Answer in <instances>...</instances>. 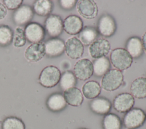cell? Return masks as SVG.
<instances>
[{"label":"cell","instance_id":"cell-1","mask_svg":"<svg viewBox=\"0 0 146 129\" xmlns=\"http://www.w3.org/2000/svg\"><path fill=\"white\" fill-rule=\"evenodd\" d=\"M110 61L116 69L121 71L126 70L131 66L133 59L125 49L117 48L111 51Z\"/></svg>","mask_w":146,"mask_h":129},{"label":"cell","instance_id":"cell-2","mask_svg":"<svg viewBox=\"0 0 146 129\" xmlns=\"http://www.w3.org/2000/svg\"><path fill=\"white\" fill-rule=\"evenodd\" d=\"M60 76V71L57 67L54 65H48L41 71L38 81L42 86L51 88L59 82Z\"/></svg>","mask_w":146,"mask_h":129},{"label":"cell","instance_id":"cell-3","mask_svg":"<svg viewBox=\"0 0 146 129\" xmlns=\"http://www.w3.org/2000/svg\"><path fill=\"white\" fill-rule=\"evenodd\" d=\"M123 82V75L121 72L116 69H112L103 76L101 86L104 90L112 91L120 88Z\"/></svg>","mask_w":146,"mask_h":129},{"label":"cell","instance_id":"cell-4","mask_svg":"<svg viewBox=\"0 0 146 129\" xmlns=\"http://www.w3.org/2000/svg\"><path fill=\"white\" fill-rule=\"evenodd\" d=\"M146 120V114L141 109L133 108L126 113L123 124L127 129H137L142 126Z\"/></svg>","mask_w":146,"mask_h":129},{"label":"cell","instance_id":"cell-5","mask_svg":"<svg viewBox=\"0 0 146 129\" xmlns=\"http://www.w3.org/2000/svg\"><path fill=\"white\" fill-rule=\"evenodd\" d=\"M24 31L26 40L31 43L42 42L46 35L44 28L36 22H30L27 24Z\"/></svg>","mask_w":146,"mask_h":129},{"label":"cell","instance_id":"cell-6","mask_svg":"<svg viewBox=\"0 0 146 129\" xmlns=\"http://www.w3.org/2000/svg\"><path fill=\"white\" fill-rule=\"evenodd\" d=\"M44 29L50 37L56 38L63 31V21L60 16L50 14L44 21Z\"/></svg>","mask_w":146,"mask_h":129},{"label":"cell","instance_id":"cell-7","mask_svg":"<svg viewBox=\"0 0 146 129\" xmlns=\"http://www.w3.org/2000/svg\"><path fill=\"white\" fill-rule=\"evenodd\" d=\"M73 71L76 78L82 81L87 80L94 73L93 64L89 59H80L74 65Z\"/></svg>","mask_w":146,"mask_h":129},{"label":"cell","instance_id":"cell-8","mask_svg":"<svg viewBox=\"0 0 146 129\" xmlns=\"http://www.w3.org/2000/svg\"><path fill=\"white\" fill-rule=\"evenodd\" d=\"M135 104L134 97L129 93H122L117 95L113 101L114 109L121 113L129 111Z\"/></svg>","mask_w":146,"mask_h":129},{"label":"cell","instance_id":"cell-9","mask_svg":"<svg viewBox=\"0 0 146 129\" xmlns=\"http://www.w3.org/2000/svg\"><path fill=\"white\" fill-rule=\"evenodd\" d=\"M34 16L33 7L29 5H22L13 14V20L18 26L27 25Z\"/></svg>","mask_w":146,"mask_h":129},{"label":"cell","instance_id":"cell-10","mask_svg":"<svg viewBox=\"0 0 146 129\" xmlns=\"http://www.w3.org/2000/svg\"><path fill=\"white\" fill-rule=\"evenodd\" d=\"M111 50L110 43L104 38L96 39L89 47L90 56L95 59L106 57Z\"/></svg>","mask_w":146,"mask_h":129},{"label":"cell","instance_id":"cell-11","mask_svg":"<svg viewBox=\"0 0 146 129\" xmlns=\"http://www.w3.org/2000/svg\"><path fill=\"white\" fill-rule=\"evenodd\" d=\"M97 30L103 36H112L116 30V23L113 18L108 14L102 15L98 20Z\"/></svg>","mask_w":146,"mask_h":129},{"label":"cell","instance_id":"cell-12","mask_svg":"<svg viewBox=\"0 0 146 129\" xmlns=\"http://www.w3.org/2000/svg\"><path fill=\"white\" fill-rule=\"evenodd\" d=\"M76 9L80 15L88 19L95 18L98 13L97 5L94 1H78L76 3Z\"/></svg>","mask_w":146,"mask_h":129},{"label":"cell","instance_id":"cell-13","mask_svg":"<svg viewBox=\"0 0 146 129\" xmlns=\"http://www.w3.org/2000/svg\"><path fill=\"white\" fill-rule=\"evenodd\" d=\"M46 55L49 57H56L65 51V43L59 38H51L44 43Z\"/></svg>","mask_w":146,"mask_h":129},{"label":"cell","instance_id":"cell-14","mask_svg":"<svg viewBox=\"0 0 146 129\" xmlns=\"http://www.w3.org/2000/svg\"><path fill=\"white\" fill-rule=\"evenodd\" d=\"M45 55L44 44L42 42L32 43L25 51V57L30 63L39 61L43 59Z\"/></svg>","mask_w":146,"mask_h":129},{"label":"cell","instance_id":"cell-15","mask_svg":"<svg viewBox=\"0 0 146 129\" xmlns=\"http://www.w3.org/2000/svg\"><path fill=\"white\" fill-rule=\"evenodd\" d=\"M67 55L72 59H77L82 56L84 52V46L76 37H72L65 43V51Z\"/></svg>","mask_w":146,"mask_h":129},{"label":"cell","instance_id":"cell-16","mask_svg":"<svg viewBox=\"0 0 146 129\" xmlns=\"http://www.w3.org/2000/svg\"><path fill=\"white\" fill-rule=\"evenodd\" d=\"M83 28V21L82 19L77 15H69L63 20V30L69 35H74L78 34Z\"/></svg>","mask_w":146,"mask_h":129},{"label":"cell","instance_id":"cell-17","mask_svg":"<svg viewBox=\"0 0 146 129\" xmlns=\"http://www.w3.org/2000/svg\"><path fill=\"white\" fill-rule=\"evenodd\" d=\"M90 107L92 112L99 115L108 114L112 107L110 101L102 97H98L93 99L90 104Z\"/></svg>","mask_w":146,"mask_h":129},{"label":"cell","instance_id":"cell-18","mask_svg":"<svg viewBox=\"0 0 146 129\" xmlns=\"http://www.w3.org/2000/svg\"><path fill=\"white\" fill-rule=\"evenodd\" d=\"M67 102L63 95L60 93H54L51 94L46 101L48 109L52 112H59L66 108Z\"/></svg>","mask_w":146,"mask_h":129},{"label":"cell","instance_id":"cell-19","mask_svg":"<svg viewBox=\"0 0 146 129\" xmlns=\"http://www.w3.org/2000/svg\"><path fill=\"white\" fill-rule=\"evenodd\" d=\"M63 95L67 103L69 105L78 107L80 106L83 103V94L80 89L76 87L64 91Z\"/></svg>","mask_w":146,"mask_h":129},{"label":"cell","instance_id":"cell-20","mask_svg":"<svg viewBox=\"0 0 146 129\" xmlns=\"http://www.w3.org/2000/svg\"><path fill=\"white\" fill-rule=\"evenodd\" d=\"M125 50L132 58L140 57L143 53V47L140 38L133 36L128 39L125 44Z\"/></svg>","mask_w":146,"mask_h":129},{"label":"cell","instance_id":"cell-21","mask_svg":"<svg viewBox=\"0 0 146 129\" xmlns=\"http://www.w3.org/2000/svg\"><path fill=\"white\" fill-rule=\"evenodd\" d=\"M131 95L138 99L146 98V78L139 77L132 81L130 86Z\"/></svg>","mask_w":146,"mask_h":129},{"label":"cell","instance_id":"cell-22","mask_svg":"<svg viewBox=\"0 0 146 129\" xmlns=\"http://www.w3.org/2000/svg\"><path fill=\"white\" fill-rule=\"evenodd\" d=\"M98 30L92 26H85L79 34V39L86 46L90 45L98 36Z\"/></svg>","mask_w":146,"mask_h":129},{"label":"cell","instance_id":"cell-23","mask_svg":"<svg viewBox=\"0 0 146 129\" xmlns=\"http://www.w3.org/2000/svg\"><path fill=\"white\" fill-rule=\"evenodd\" d=\"M53 9V3L50 0H36L33 6L34 13L40 16H48Z\"/></svg>","mask_w":146,"mask_h":129},{"label":"cell","instance_id":"cell-24","mask_svg":"<svg viewBox=\"0 0 146 129\" xmlns=\"http://www.w3.org/2000/svg\"><path fill=\"white\" fill-rule=\"evenodd\" d=\"M82 92L86 98L93 99L98 97L100 94L101 87L98 82L89 81L83 85Z\"/></svg>","mask_w":146,"mask_h":129},{"label":"cell","instance_id":"cell-25","mask_svg":"<svg viewBox=\"0 0 146 129\" xmlns=\"http://www.w3.org/2000/svg\"><path fill=\"white\" fill-rule=\"evenodd\" d=\"M110 68V61L106 57L95 59L93 64L94 74L97 77L104 76Z\"/></svg>","mask_w":146,"mask_h":129},{"label":"cell","instance_id":"cell-26","mask_svg":"<svg viewBox=\"0 0 146 129\" xmlns=\"http://www.w3.org/2000/svg\"><path fill=\"white\" fill-rule=\"evenodd\" d=\"M102 126L103 129H121L122 123L116 114L108 113L104 116Z\"/></svg>","mask_w":146,"mask_h":129},{"label":"cell","instance_id":"cell-27","mask_svg":"<svg viewBox=\"0 0 146 129\" xmlns=\"http://www.w3.org/2000/svg\"><path fill=\"white\" fill-rule=\"evenodd\" d=\"M74 73L70 70L65 71L60 76L59 85L60 88L65 91L75 86L77 80Z\"/></svg>","mask_w":146,"mask_h":129},{"label":"cell","instance_id":"cell-28","mask_svg":"<svg viewBox=\"0 0 146 129\" xmlns=\"http://www.w3.org/2000/svg\"><path fill=\"white\" fill-rule=\"evenodd\" d=\"M13 31L7 25L0 26V47H7L13 41Z\"/></svg>","mask_w":146,"mask_h":129},{"label":"cell","instance_id":"cell-29","mask_svg":"<svg viewBox=\"0 0 146 129\" xmlns=\"http://www.w3.org/2000/svg\"><path fill=\"white\" fill-rule=\"evenodd\" d=\"M2 129H25L24 122L16 116H8L2 123Z\"/></svg>","mask_w":146,"mask_h":129},{"label":"cell","instance_id":"cell-30","mask_svg":"<svg viewBox=\"0 0 146 129\" xmlns=\"http://www.w3.org/2000/svg\"><path fill=\"white\" fill-rule=\"evenodd\" d=\"M26 38L25 35V31L22 26H18L13 32V45L15 47H22L26 43Z\"/></svg>","mask_w":146,"mask_h":129},{"label":"cell","instance_id":"cell-31","mask_svg":"<svg viewBox=\"0 0 146 129\" xmlns=\"http://www.w3.org/2000/svg\"><path fill=\"white\" fill-rule=\"evenodd\" d=\"M23 2L22 0H4L3 3L6 9L10 10H15L22 5Z\"/></svg>","mask_w":146,"mask_h":129},{"label":"cell","instance_id":"cell-32","mask_svg":"<svg viewBox=\"0 0 146 129\" xmlns=\"http://www.w3.org/2000/svg\"><path fill=\"white\" fill-rule=\"evenodd\" d=\"M60 6L65 10L72 9L76 5L77 1L75 0H60L59 1Z\"/></svg>","mask_w":146,"mask_h":129},{"label":"cell","instance_id":"cell-33","mask_svg":"<svg viewBox=\"0 0 146 129\" xmlns=\"http://www.w3.org/2000/svg\"><path fill=\"white\" fill-rule=\"evenodd\" d=\"M7 15V9L3 3L0 2V20L5 18Z\"/></svg>","mask_w":146,"mask_h":129},{"label":"cell","instance_id":"cell-34","mask_svg":"<svg viewBox=\"0 0 146 129\" xmlns=\"http://www.w3.org/2000/svg\"><path fill=\"white\" fill-rule=\"evenodd\" d=\"M141 42H142L143 49H144V51L146 52V32L143 34L142 36Z\"/></svg>","mask_w":146,"mask_h":129},{"label":"cell","instance_id":"cell-35","mask_svg":"<svg viewBox=\"0 0 146 129\" xmlns=\"http://www.w3.org/2000/svg\"><path fill=\"white\" fill-rule=\"evenodd\" d=\"M79 129H87V128H79Z\"/></svg>","mask_w":146,"mask_h":129}]
</instances>
